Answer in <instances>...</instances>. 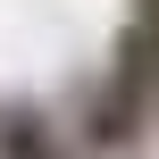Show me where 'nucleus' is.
Returning a JSON list of instances; mask_svg holds the SVG:
<instances>
[{
  "label": "nucleus",
  "instance_id": "1",
  "mask_svg": "<svg viewBox=\"0 0 159 159\" xmlns=\"http://www.w3.org/2000/svg\"><path fill=\"white\" fill-rule=\"evenodd\" d=\"M8 159H50V126L42 117H17L8 126Z\"/></svg>",
  "mask_w": 159,
  "mask_h": 159
}]
</instances>
